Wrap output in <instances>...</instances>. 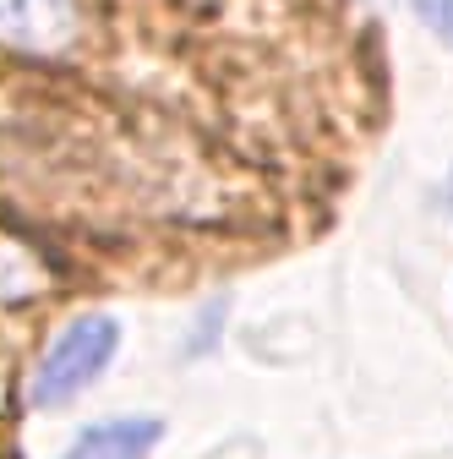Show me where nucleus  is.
Returning <instances> with one entry per match:
<instances>
[{
	"mask_svg": "<svg viewBox=\"0 0 453 459\" xmlns=\"http://www.w3.org/2000/svg\"><path fill=\"white\" fill-rule=\"evenodd\" d=\"M115 351H121V323L109 312H77L61 333L49 339V351L33 361L22 399L33 411L72 405L77 394H88L104 377V367L115 361Z\"/></svg>",
	"mask_w": 453,
	"mask_h": 459,
	"instance_id": "nucleus-1",
	"label": "nucleus"
},
{
	"mask_svg": "<svg viewBox=\"0 0 453 459\" xmlns=\"http://www.w3.org/2000/svg\"><path fill=\"white\" fill-rule=\"evenodd\" d=\"M77 39V0H0V44L55 55Z\"/></svg>",
	"mask_w": 453,
	"mask_h": 459,
	"instance_id": "nucleus-2",
	"label": "nucleus"
},
{
	"mask_svg": "<svg viewBox=\"0 0 453 459\" xmlns=\"http://www.w3.org/2000/svg\"><path fill=\"white\" fill-rule=\"evenodd\" d=\"M158 437H164L158 416H115V421H98V427L77 432L61 459H148Z\"/></svg>",
	"mask_w": 453,
	"mask_h": 459,
	"instance_id": "nucleus-3",
	"label": "nucleus"
},
{
	"mask_svg": "<svg viewBox=\"0 0 453 459\" xmlns=\"http://www.w3.org/2000/svg\"><path fill=\"white\" fill-rule=\"evenodd\" d=\"M38 290H44V268L17 241H0V301H22Z\"/></svg>",
	"mask_w": 453,
	"mask_h": 459,
	"instance_id": "nucleus-4",
	"label": "nucleus"
},
{
	"mask_svg": "<svg viewBox=\"0 0 453 459\" xmlns=\"http://www.w3.org/2000/svg\"><path fill=\"white\" fill-rule=\"evenodd\" d=\"M410 6H415V17L453 49V0H410Z\"/></svg>",
	"mask_w": 453,
	"mask_h": 459,
	"instance_id": "nucleus-5",
	"label": "nucleus"
},
{
	"mask_svg": "<svg viewBox=\"0 0 453 459\" xmlns=\"http://www.w3.org/2000/svg\"><path fill=\"white\" fill-rule=\"evenodd\" d=\"M442 203H448V213H453V169H448V186H442Z\"/></svg>",
	"mask_w": 453,
	"mask_h": 459,
	"instance_id": "nucleus-6",
	"label": "nucleus"
}]
</instances>
